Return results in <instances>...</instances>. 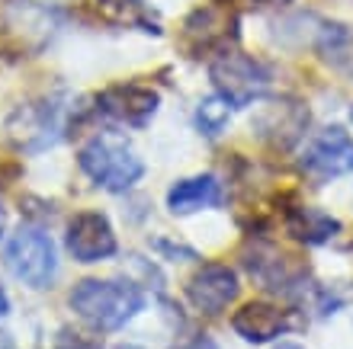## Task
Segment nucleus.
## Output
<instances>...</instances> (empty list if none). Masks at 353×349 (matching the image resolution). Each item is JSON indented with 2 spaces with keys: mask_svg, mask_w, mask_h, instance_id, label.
Instances as JSON below:
<instances>
[{
  "mask_svg": "<svg viewBox=\"0 0 353 349\" xmlns=\"http://www.w3.org/2000/svg\"><path fill=\"white\" fill-rule=\"evenodd\" d=\"M71 311L100 333L122 330L135 314L145 308V292L132 282H116V279H84L68 295Z\"/></svg>",
  "mask_w": 353,
  "mask_h": 349,
  "instance_id": "f257e3e1",
  "label": "nucleus"
},
{
  "mask_svg": "<svg viewBox=\"0 0 353 349\" xmlns=\"http://www.w3.org/2000/svg\"><path fill=\"white\" fill-rule=\"evenodd\" d=\"M77 164L90 176V183H97L106 193H125V189H132L145 176L141 157L122 138H116V135H97V138H90L81 147Z\"/></svg>",
  "mask_w": 353,
  "mask_h": 349,
  "instance_id": "f03ea898",
  "label": "nucleus"
},
{
  "mask_svg": "<svg viewBox=\"0 0 353 349\" xmlns=\"http://www.w3.org/2000/svg\"><path fill=\"white\" fill-rule=\"evenodd\" d=\"M3 266L10 269V276L29 288H48L58 276L55 244L42 228L23 224L3 250Z\"/></svg>",
  "mask_w": 353,
  "mask_h": 349,
  "instance_id": "7ed1b4c3",
  "label": "nucleus"
},
{
  "mask_svg": "<svg viewBox=\"0 0 353 349\" xmlns=\"http://www.w3.org/2000/svg\"><path fill=\"white\" fill-rule=\"evenodd\" d=\"M209 77L215 83V93L234 109L254 106L270 90V67L241 52H222L209 65Z\"/></svg>",
  "mask_w": 353,
  "mask_h": 349,
  "instance_id": "20e7f679",
  "label": "nucleus"
},
{
  "mask_svg": "<svg viewBox=\"0 0 353 349\" xmlns=\"http://www.w3.org/2000/svg\"><path fill=\"white\" fill-rule=\"evenodd\" d=\"M68 125H71V106L52 96V100L23 106L10 122V131L23 151H46L65 138Z\"/></svg>",
  "mask_w": 353,
  "mask_h": 349,
  "instance_id": "39448f33",
  "label": "nucleus"
},
{
  "mask_svg": "<svg viewBox=\"0 0 353 349\" xmlns=\"http://www.w3.org/2000/svg\"><path fill=\"white\" fill-rule=\"evenodd\" d=\"M299 167L305 170V176H312L315 183H327L337 176L353 173V138L350 131H344L341 125L321 129L318 135L305 141Z\"/></svg>",
  "mask_w": 353,
  "mask_h": 349,
  "instance_id": "423d86ee",
  "label": "nucleus"
},
{
  "mask_svg": "<svg viewBox=\"0 0 353 349\" xmlns=\"http://www.w3.org/2000/svg\"><path fill=\"white\" fill-rule=\"evenodd\" d=\"M65 247L71 253L74 263H103V260L116 257L119 240L112 231L110 218L103 211H77L74 218L68 221V234H65Z\"/></svg>",
  "mask_w": 353,
  "mask_h": 349,
  "instance_id": "0eeeda50",
  "label": "nucleus"
},
{
  "mask_svg": "<svg viewBox=\"0 0 353 349\" xmlns=\"http://www.w3.org/2000/svg\"><path fill=\"white\" fill-rule=\"evenodd\" d=\"M158 106L161 96L151 87H141V83H116V87H106L97 96V109L110 122L125 125V129H145L154 119Z\"/></svg>",
  "mask_w": 353,
  "mask_h": 349,
  "instance_id": "6e6552de",
  "label": "nucleus"
},
{
  "mask_svg": "<svg viewBox=\"0 0 353 349\" xmlns=\"http://www.w3.org/2000/svg\"><path fill=\"white\" fill-rule=\"evenodd\" d=\"M241 292V282H238V273L225 263H205L199 273H196L190 282H186V298L199 314L205 317H219V314L234 304Z\"/></svg>",
  "mask_w": 353,
  "mask_h": 349,
  "instance_id": "1a4fd4ad",
  "label": "nucleus"
},
{
  "mask_svg": "<svg viewBox=\"0 0 353 349\" xmlns=\"http://www.w3.org/2000/svg\"><path fill=\"white\" fill-rule=\"evenodd\" d=\"M234 17L228 7H199L193 17L183 23V45L186 52L193 55H209V52H228V42H232L238 32H234Z\"/></svg>",
  "mask_w": 353,
  "mask_h": 349,
  "instance_id": "9d476101",
  "label": "nucleus"
},
{
  "mask_svg": "<svg viewBox=\"0 0 353 349\" xmlns=\"http://www.w3.org/2000/svg\"><path fill=\"white\" fill-rule=\"evenodd\" d=\"M232 327L234 333L248 343H270V340H279L286 330H292V317L289 311H283L279 304H270V302H248L241 311H234L232 317Z\"/></svg>",
  "mask_w": 353,
  "mask_h": 349,
  "instance_id": "9b49d317",
  "label": "nucleus"
},
{
  "mask_svg": "<svg viewBox=\"0 0 353 349\" xmlns=\"http://www.w3.org/2000/svg\"><path fill=\"white\" fill-rule=\"evenodd\" d=\"M222 202H225V189L219 183V176L212 173L176 180L168 193L170 215H193V211H203V209H219Z\"/></svg>",
  "mask_w": 353,
  "mask_h": 349,
  "instance_id": "f8f14e48",
  "label": "nucleus"
},
{
  "mask_svg": "<svg viewBox=\"0 0 353 349\" xmlns=\"http://www.w3.org/2000/svg\"><path fill=\"white\" fill-rule=\"evenodd\" d=\"M286 231L302 244H325L334 237V231H341L337 218H331L327 211L312 209V205H299L286 215Z\"/></svg>",
  "mask_w": 353,
  "mask_h": 349,
  "instance_id": "ddd939ff",
  "label": "nucleus"
},
{
  "mask_svg": "<svg viewBox=\"0 0 353 349\" xmlns=\"http://www.w3.org/2000/svg\"><path fill=\"white\" fill-rule=\"evenodd\" d=\"M305 125H308V109H302L299 103H276L261 119V135L273 131L276 145H292V141L305 135Z\"/></svg>",
  "mask_w": 353,
  "mask_h": 349,
  "instance_id": "4468645a",
  "label": "nucleus"
},
{
  "mask_svg": "<svg viewBox=\"0 0 353 349\" xmlns=\"http://www.w3.org/2000/svg\"><path fill=\"white\" fill-rule=\"evenodd\" d=\"M97 7L103 10V17L119 26H139L141 32H161L158 19L148 10L145 0H97Z\"/></svg>",
  "mask_w": 353,
  "mask_h": 349,
  "instance_id": "2eb2a0df",
  "label": "nucleus"
},
{
  "mask_svg": "<svg viewBox=\"0 0 353 349\" xmlns=\"http://www.w3.org/2000/svg\"><path fill=\"white\" fill-rule=\"evenodd\" d=\"M228 119H232V106L219 93L196 106V129L203 131L205 138H219L225 131V125H228Z\"/></svg>",
  "mask_w": 353,
  "mask_h": 349,
  "instance_id": "dca6fc26",
  "label": "nucleus"
},
{
  "mask_svg": "<svg viewBox=\"0 0 353 349\" xmlns=\"http://www.w3.org/2000/svg\"><path fill=\"white\" fill-rule=\"evenodd\" d=\"M55 349H103L100 343H90V340H81L77 333H61Z\"/></svg>",
  "mask_w": 353,
  "mask_h": 349,
  "instance_id": "f3484780",
  "label": "nucleus"
},
{
  "mask_svg": "<svg viewBox=\"0 0 353 349\" xmlns=\"http://www.w3.org/2000/svg\"><path fill=\"white\" fill-rule=\"evenodd\" d=\"M183 349H219V343L212 340V337H196L190 346H183Z\"/></svg>",
  "mask_w": 353,
  "mask_h": 349,
  "instance_id": "a211bd4d",
  "label": "nucleus"
},
{
  "mask_svg": "<svg viewBox=\"0 0 353 349\" xmlns=\"http://www.w3.org/2000/svg\"><path fill=\"white\" fill-rule=\"evenodd\" d=\"M3 228H7V209L0 202V237H3Z\"/></svg>",
  "mask_w": 353,
  "mask_h": 349,
  "instance_id": "6ab92c4d",
  "label": "nucleus"
},
{
  "mask_svg": "<svg viewBox=\"0 0 353 349\" xmlns=\"http://www.w3.org/2000/svg\"><path fill=\"white\" fill-rule=\"evenodd\" d=\"M261 3H267V7H286V3H292V0H261Z\"/></svg>",
  "mask_w": 353,
  "mask_h": 349,
  "instance_id": "aec40b11",
  "label": "nucleus"
},
{
  "mask_svg": "<svg viewBox=\"0 0 353 349\" xmlns=\"http://www.w3.org/2000/svg\"><path fill=\"white\" fill-rule=\"evenodd\" d=\"M276 349H305V346H299V343H279Z\"/></svg>",
  "mask_w": 353,
  "mask_h": 349,
  "instance_id": "412c9836",
  "label": "nucleus"
},
{
  "mask_svg": "<svg viewBox=\"0 0 353 349\" xmlns=\"http://www.w3.org/2000/svg\"><path fill=\"white\" fill-rule=\"evenodd\" d=\"M116 349H141V346H135V343H119Z\"/></svg>",
  "mask_w": 353,
  "mask_h": 349,
  "instance_id": "4be33fe9",
  "label": "nucleus"
},
{
  "mask_svg": "<svg viewBox=\"0 0 353 349\" xmlns=\"http://www.w3.org/2000/svg\"><path fill=\"white\" fill-rule=\"evenodd\" d=\"M350 122H353V109H350Z\"/></svg>",
  "mask_w": 353,
  "mask_h": 349,
  "instance_id": "5701e85b",
  "label": "nucleus"
}]
</instances>
